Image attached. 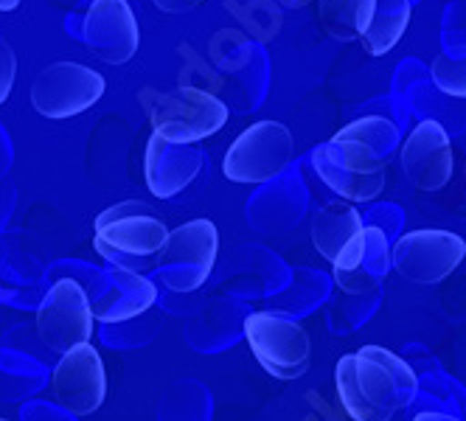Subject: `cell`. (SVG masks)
<instances>
[{"instance_id":"cell-1","label":"cell","mask_w":466,"mask_h":421,"mask_svg":"<svg viewBox=\"0 0 466 421\" xmlns=\"http://www.w3.org/2000/svg\"><path fill=\"white\" fill-rule=\"evenodd\" d=\"M335 387L351 421H390L399 410L413 405L419 379L413 368L382 346H362L357 354L340 357Z\"/></svg>"},{"instance_id":"cell-2","label":"cell","mask_w":466,"mask_h":421,"mask_svg":"<svg viewBox=\"0 0 466 421\" xmlns=\"http://www.w3.org/2000/svg\"><path fill=\"white\" fill-rule=\"evenodd\" d=\"M166 236H169V228L152 211V205L124 200L96 216L93 247L110 267L144 273L147 267H155Z\"/></svg>"},{"instance_id":"cell-3","label":"cell","mask_w":466,"mask_h":421,"mask_svg":"<svg viewBox=\"0 0 466 421\" xmlns=\"http://www.w3.org/2000/svg\"><path fill=\"white\" fill-rule=\"evenodd\" d=\"M245 340L256 363L273 379H301L312 363V340L298 320L281 312H253L245 317Z\"/></svg>"},{"instance_id":"cell-4","label":"cell","mask_w":466,"mask_h":421,"mask_svg":"<svg viewBox=\"0 0 466 421\" xmlns=\"http://www.w3.org/2000/svg\"><path fill=\"white\" fill-rule=\"evenodd\" d=\"M152 133L169 144L194 146L217 135L228 124V105L199 87H175L155 95L149 105Z\"/></svg>"},{"instance_id":"cell-5","label":"cell","mask_w":466,"mask_h":421,"mask_svg":"<svg viewBox=\"0 0 466 421\" xmlns=\"http://www.w3.org/2000/svg\"><path fill=\"white\" fill-rule=\"evenodd\" d=\"M312 166L343 203L377 200L388 177V160L346 138H331L320 144L312 152Z\"/></svg>"},{"instance_id":"cell-6","label":"cell","mask_w":466,"mask_h":421,"mask_svg":"<svg viewBox=\"0 0 466 421\" xmlns=\"http://www.w3.org/2000/svg\"><path fill=\"white\" fill-rule=\"evenodd\" d=\"M217 253V225L211 219H191L166 236V245L155 258L157 278L172 293H194V289H199L211 278Z\"/></svg>"},{"instance_id":"cell-7","label":"cell","mask_w":466,"mask_h":421,"mask_svg":"<svg viewBox=\"0 0 466 421\" xmlns=\"http://www.w3.org/2000/svg\"><path fill=\"white\" fill-rule=\"evenodd\" d=\"M295 141L281 121H256L233 141L222 160V175L230 183L261 185L279 177L292 160Z\"/></svg>"},{"instance_id":"cell-8","label":"cell","mask_w":466,"mask_h":421,"mask_svg":"<svg viewBox=\"0 0 466 421\" xmlns=\"http://www.w3.org/2000/svg\"><path fill=\"white\" fill-rule=\"evenodd\" d=\"M105 76L79 62H54L31 85V105L51 121L74 118L105 95Z\"/></svg>"},{"instance_id":"cell-9","label":"cell","mask_w":466,"mask_h":421,"mask_svg":"<svg viewBox=\"0 0 466 421\" xmlns=\"http://www.w3.org/2000/svg\"><path fill=\"white\" fill-rule=\"evenodd\" d=\"M37 335L43 346L65 354L93 337V312L87 289L74 278H59L37 306Z\"/></svg>"},{"instance_id":"cell-10","label":"cell","mask_w":466,"mask_h":421,"mask_svg":"<svg viewBox=\"0 0 466 421\" xmlns=\"http://www.w3.org/2000/svg\"><path fill=\"white\" fill-rule=\"evenodd\" d=\"M466 258V242L450 231H410L390 247V267L410 284H439Z\"/></svg>"},{"instance_id":"cell-11","label":"cell","mask_w":466,"mask_h":421,"mask_svg":"<svg viewBox=\"0 0 466 421\" xmlns=\"http://www.w3.org/2000/svg\"><path fill=\"white\" fill-rule=\"evenodd\" d=\"M51 394L62 410L79 418L93 416L107 399V368L102 354L90 343L59 354L51 371Z\"/></svg>"},{"instance_id":"cell-12","label":"cell","mask_w":466,"mask_h":421,"mask_svg":"<svg viewBox=\"0 0 466 421\" xmlns=\"http://www.w3.org/2000/svg\"><path fill=\"white\" fill-rule=\"evenodd\" d=\"M390 273V245L388 236L362 225V231L346 245V250L331 262V278L346 296H369L382 286Z\"/></svg>"},{"instance_id":"cell-13","label":"cell","mask_w":466,"mask_h":421,"mask_svg":"<svg viewBox=\"0 0 466 421\" xmlns=\"http://www.w3.org/2000/svg\"><path fill=\"white\" fill-rule=\"evenodd\" d=\"M82 37L93 56L107 65L129 62L141 45L138 20L127 0H93L82 25Z\"/></svg>"},{"instance_id":"cell-14","label":"cell","mask_w":466,"mask_h":421,"mask_svg":"<svg viewBox=\"0 0 466 421\" xmlns=\"http://www.w3.org/2000/svg\"><path fill=\"white\" fill-rule=\"evenodd\" d=\"M90 298L93 320L98 323H124L144 315L157 301V286L144 273L110 267L96 276Z\"/></svg>"},{"instance_id":"cell-15","label":"cell","mask_w":466,"mask_h":421,"mask_svg":"<svg viewBox=\"0 0 466 421\" xmlns=\"http://www.w3.org/2000/svg\"><path fill=\"white\" fill-rule=\"evenodd\" d=\"M402 172L421 191H441L452 180V144L439 121H421L402 144Z\"/></svg>"},{"instance_id":"cell-16","label":"cell","mask_w":466,"mask_h":421,"mask_svg":"<svg viewBox=\"0 0 466 421\" xmlns=\"http://www.w3.org/2000/svg\"><path fill=\"white\" fill-rule=\"evenodd\" d=\"M199 169H203V152L197 146L169 144L152 133L144 155V177L155 197H177L180 191H186L197 180Z\"/></svg>"},{"instance_id":"cell-17","label":"cell","mask_w":466,"mask_h":421,"mask_svg":"<svg viewBox=\"0 0 466 421\" xmlns=\"http://www.w3.org/2000/svg\"><path fill=\"white\" fill-rule=\"evenodd\" d=\"M362 231V216L351 203H329L312 216V245L326 258H335L346 250V245Z\"/></svg>"},{"instance_id":"cell-18","label":"cell","mask_w":466,"mask_h":421,"mask_svg":"<svg viewBox=\"0 0 466 421\" xmlns=\"http://www.w3.org/2000/svg\"><path fill=\"white\" fill-rule=\"evenodd\" d=\"M410 25V0H377L371 23L360 37L371 56H382L396 48Z\"/></svg>"},{"instance_id":"cell-19","label":"cell","mask_w":466,"mask_h":421,"mask_svg":"<svg viewBox=\"0 0 466 421\" xmlns=\"http://www.w3.org/2000/svg\"><path fill=\"white\" fill-rule=\"evenodd\" d=\"M377 0H318V20L331 40L351 43L365 35Z\"/></svg>"},{"instance_id":"cell-20","label":"cell","mask_w":466,"mask_h":421,"mask_svg":"<svg viewBox=\"0 0 466 421\" xmlns=\"http://www.w3.org/2000/svg\"><path fill=\"white\" fill-rule=\"evenodd\" d=\"M335 138L357 141L365 149H371L374 155H380L382 160H388V155L399 144V129H396L393 121H388L382 115H365V118H357L349 126H343Z\"/></svg>"},{"instance_id":"cell-21","label":"cell","mask_w":466,"mask_h":421,"mask_svg":"<svg viewBox=\"0 0 466 421\" xmlns=\"http://www.w3.org/2000/svg\"><path fill=\"white\" fill-rule=\"evenodd\" d=\"M432 82L452 99H466V48L444 51L432 59Z\"/></svg>"},{"instance_id":"cell-22","label":"cell","mask_w":466,"mask_h":421,"mask_svg":"<svg viewBox=\"0 0 466 421\" xmlns=\"http://www.w3.org/2000/svg\"><path fill=\"white\" fill-rule=\"evenodd\" d=\"M15 76H17V56L15 48L0 37V105L9 99V93L15 87Z\"/></svg>"},{"instance_id":"cell-23","label":"cell","mask_w":466,"mask_h":421,"mask_svg":"<svg viewBox=\"0 0 466 421\" xmlns=\"http://www.w3.org/2000/svg\"><path fill=\"white\" fill-rule=\"evenodd\" d=\"M152 4L166 12V15H183V12H191L197 6H203L206 0H152Z\"/></svg>"},{"instance_id":"cell-24","label":"cell","mask_w":466,"mask_h":421,"mask_svg":"<svg viewBox=\"0 0 466 421\" xmlns=\"http://www.w3.org/2000/svg\"><path fill=\"white\" fill-rule=\"evenodd\" d=\"M413 421H461V418H455V416H450V413H441V410H424V413H419Z\"/></svg>"},{"instance_id":"cell-25","label":"cell","mask_w":466,"mask_h":421,"mask_svg":"<svg viewBox=\"0 0 466 421\" xmlns=\"http://www.w3.org/2000/svg\"><path fill=\"white\" fill-rule=\"evenodd\" d=\"M17 4L20 0H0V12H12V9H17Z\"/></svg>"},{"instance_id":"cell-26","label":"cell","mask_w":466,"mask_h":421,"mask_svg":"<svg viewBox=\"0 0 466 421\" xmlns=\"http://www.w3.org/2000/svg\"><path fill=\"white\" fill-rule=\"evenodd\" d=\"M0 421H9V418H0Z\"/></svg>"}]
</instances>
